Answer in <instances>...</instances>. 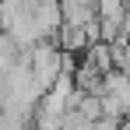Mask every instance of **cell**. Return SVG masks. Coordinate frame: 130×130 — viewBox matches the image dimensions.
I'll list each match as a JSON object with an SVG mask.
<instances>
[{
  "mask_svg": "<svg viewBox=\"0 0 130 130\" xmlns=\"http://www.w3.org/2000/svg\"><path fill=\"white\" fill-rule=\"evenodd\" d=\"M28 67H32L35 85L42 88V95H46V88H49V85H56L63 74H70V70H67V67H70L67 53H63V49H56L53 42L32 46V49H28Z\"/></svg>",
  "mask_w": 130,
  "mask_h": 130,
  "instance_id": "1",
  "label": "cell"
},
{
  "mask_svg": "<svg viewBox=\"0 0 130 130\" xmlns=\"http://www.w3.org/2000/svg\"><path fill=\"white\" fill-rule=\"evenodd\" d=\"M21 60V49H18V42L7 35V32H0V74H7L11 67Z\"/></svg>",
  "mask_w": 130,
  "mask_h": 130,
  "instance_id": "2",
  "label": "cell"
},
{
  "mask_svg": "<svg viewBox=\"0 0 130 130\" xmlns=\"http://www.w3.org/2000/svg\"><path fill=\"white\" fill-rule=\"evenodd\" d=\"M0 130H25V120H18V116H7V112H0Z\"/></svg>",
  "mask_w": 130,
  "mask_h": 130,
  "instance_id": "3",
  "label": "cell"
}]
</instances>
